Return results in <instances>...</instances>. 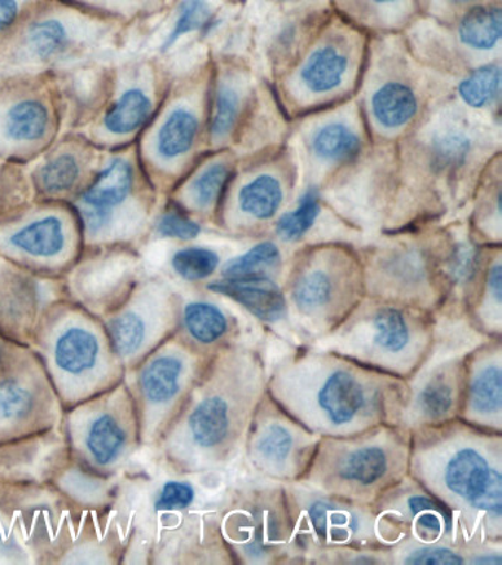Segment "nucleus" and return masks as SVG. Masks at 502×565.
I'll list each match as a JSON object with an SVG mask.
<instances>
[{
    "instance_id": "nucleus-21",
    "label": "nucleus",
    "mask_w": 502,
    "mask_h": 565,
    "mask_svg": "<svg viewBox=\"0 0 502 565\" xmlns=\"http://www.w3.org/2000/svg\"><path fill=\"white\" fill-rule=\"evenodd\" d=\"M307 515L312 532L325 542H350L360 532V516L330 499L320 498L308 503Z\"/></svg>"
},
{
    "instance_id": "nucleus-12",
    "label": "nucleus",
    "mask_w": 502,
    "mask_h": 565,
    "mask_svg": "<svg viewBox=\"0 0 502 565\" xmlns=\"http://www.w3.org/2000/svg\"><path fill=\"white\" fill-rule=\"evenodd\" d=\"M312 433L280 408L263 414L249 436V457L259 471L275 477H293L314 457Z\"/></svg>"
},
{
    "instance_id": "nucleus-2",
    "label": "nucleus",
    "mask_w": 502,
    "mask_h": 565,
    "mask_svg": "<svg viewBox=\"0 0 502 565\" xmlns=\"http://www.w3.org/2000/svg\"><path fill=\"white\" fill-rule=\"evenodd\" d=\"M114 47L117 30L108 21L72 9L43 8L23 18L0 44V78L65 77L104 64Z\"/></svg>"
},
{
    "instance_id": "nucleus-38",
    "label": "nucleus",
    "mask_w": 502,
    "mask_h": 565,
    "mask_svg": "<svg viewBox=\"0 0 502 565\" xmlns=\"http://www.w3.org/2000/svg\"><path fill=\"white\" fill-rule=\"evenodd\" d=\"M239 115V96L226 86L220 87L215 97L213 118H211L210 132L213 139H224L235 126Z\"/></svg>"
},
{
    "instance_id": "nucleus-44",
    "label": "nucleus",
    "mask_w": 502,
    "mask_h": 565,
    "mask_svg": "<svg viewBox=\"0 0 502 565\" xmlns=\"http://www.w3.org/2000/svg\"><path fill=\"white\" fill-rule=\"evenodd\" d=\"M82 2L121 13V15H130L138 8V0H82Z\"/></svg>"
},
{
    "instance_id": "nucleus-6",
    "label": "nucleus",
    "mask_w": 502,
    "mask_h": 565,
    "mask_svg": "<svg viewBox=\"0 0 502 565\" xmlns=\"http://www.w3.org/2000/svg\"><path fill=\"white\" fill-rule=\"evenodd\" d=\"M158 82V70L151 61L129 60L100 68L95 95L76 118L73 131L104 152L135 145L156 117Z\"/></svg>"
},
{
    "instance_id": "nucleus-39",
    "label": "nucleus",
    "mask_w": 502,
    "mask_h": 565,
    "mask_svg": "<svg viewBox=\"0 0 502 565\" xmlns=\"http://www.w3.org/2000/svg\"><path fill=\"white\" fill-rule=\"evenodd\" d=\"M157 232L162 237L193 241L200 236L201 225L179 207L165 211L157 221Z\"/></svg>"
},
{
    "instance_id": "nucleus-4",
    "label": "nucleus",
    "mask_w": 502,
    "mask_h": 565,
    "mask_svg": "<svg viewBox=\"0 0 502 565\" xmlns=\"http://www.w3.org/2000/svg\"><path fill=\"white\" fill-rule=\"evenodd\" d=\"M156 188L140 166L136 143L107 150L94 180L70 205L90 245L131 241L151 215Z\"/></svg>"
},
{
    "instance_id": "nucleus-30",
    "label": "nucleus",
    "mask_w": 502,
    "mask_h": 565,
    "mask_svg": "<svg viewBox=\"0 0 502 565\" xmlns=\"http://www.w3.org/2000/svg\"><path fill=\"white\" fill-rule=\"evenodd\" d=\"M36 408V396L32 388L17 379L0 382V424L14 426L32 417Z\"/></svg>"
},
{
    "instance_id": "nucleus-33",
    "label": "nucleus",
    "mask_w": 502,
    "mask_h": 565,
    "mask_svg": "<svg viewBox=\"0 0 502 565\" xmlns=\"http://www.w3.org/2000/svg\"><path fill=\"white\" fill-rule=\"evenodd\" d=\"M228 180H231V170H228L226 163H211L189 183V202L193 206L200 207V210L213 206L222 196Z\"/></svg>"
},
{
    "instance_id": "nucleus-8",
    "label": "nucleus",
    "mask_w": 502,
    "mask_h": 565,
    "mask_svg": "<svg viewBox=\"0 0 502 565\" xmlns=\"http://www.w3.org/2000/svg\"><path fill=\"white\" fill-rule=\"evenodd\" d=\"M65 96L52 74L0 78V162L29 166L63 135Z\"/></svg>"
},
{
    "instance_id": "nucleus-1",
    "label": "nucleus",
    "mask_w": 502,
    "mask_h": 565,
    "mask_svg": "<svg viewBox=\"0 0 502 565\" xmlns=\"http://www.w3.org/2000/svg\"><path fill=\"white\" fill-rule=\"evenodd\" d=\"M391 375L339 353H312L281 366L270 392L277 406L312 435L350 437L382 426L392 397Z\"/></svg>"
},
{
    "instance_id": "nucleus-37",
    "label": "nucleus",
    "mask_w": 502,
    "mask_h": 565,
    "mask_svg": "<svg viewBox=\"0 0 502 565\" xmlns=\"http://www.w3.org/2000/svg\"><path fill=\"white\" fill-rule=\"evenodd\" d=\"M471 150L469 137L461 131H445L436 136L431 143V157L435 166L448 170L457 168L467 161Z\"/></svg>"
},
{
    "instance_id": "nucleus-40",
    "label": "nucleus",
    "mask_w": 502,
    "mask_h": 565,
    "mask_svg": "<svg viewBox=\"0 0 502 565\" xmlns=\"http://www.w3.org/2000/svg\"><path fill=\"white\" fill-rule=\"evenodd\" d=\"M195 501V489L184 481H169L162 486L156 502L158 511H178L191 507Z\"/></svg>"
},
{
    "instance_id": "nucleus-48",
    "label": "nucleus",
    "mask_w": 502,
    "mask_h": 565,
    "mask_svg": "<svg viewBox=\"0 0 502 565\" xmlns=\"http://www.w3.org/2000/svg\"><path fill=\"white\" fill-rule=\"evenodd\" d=\"M0 537H2V532H0Z\"/></svg>"
},
{
    "instance_id": "nucleus-35",
    "label": "nucleus",
    "mask_w": 502,
    "mask_h": 565,
    "mask_svg": "<svg viewBox=\"0 0 502 565\" xmlns=\"http://www.w3.org/2000/svg\"><path fill=\"white\" fill-rule=\"evenodd\" d=\"M171 265L183 280L201 281L213 276L218 268L220 256L209 247H184L175 252Z\"/></svg>"
},
{
    "instance_id": "nucleus-13",
    "label": "nucleus",
    "mask_w": 502,
    "mask_h": 565,
    "mask_svg": "<svg viewBox=\"0 0 502 565\" xmlns=\"http://www.w3.org/2000/svg\"><path fill=\"white\" fill-rule=\"evenodd\" d=\"M290 298L301 320L314 331L337 330L351 313L350 298L338 274L324 265H308L295 277Z\"/></svg>"
},
{
    "instance_id": "nucleus-34",
    "label": "nucleus",
    "mask_w": 502,
    "mask_h": 565,
    "mask_svg": "<svg viewBox=\"0 0 502 565\" xmlns=\"http://www.w3.org/2000/svg\"><path fill=\"white\" fill-rule=\"evenodd\" d=\"M30 201L33 193L25 167L0 162V215Z\"/></svg>"
},
{
    "instance_id": "nucleus-36",
    "label": "nucleus",
    "mask_w": 502,
    "mask_h": 565,
    "mask_svg": "<svg viewBox=\"0 0 502 565\" xmlns=\"http://www.w3.org/2000/svg\"><path fill=\"white\" fill-rule=\"evenodd\" d=\"M211 22V11L205 0H183L179 4L178 20L171 33L167 35L162 51H169L183 35L206 29Z\"/></svg>"
},
{
    "instance_id": "nucleus-5",
    "label": "nucleus",
    "mask_w": 502,
    "mask_h": 565,
    "mask_svg": "<svg viewBox=\"0 0 502 565\" xmlns=\"http://www.w3.org/2000/svg\"><path fill=\"white\" fill-rule=\"evenodd\" d=\"M444 436V435H442ZM491 433L444 436L418 455L420 475L447 505L462 507L500 525L502 472L500 440Z\"/></svg>"
},
{
    "instance_id": "nucleus-32",
    "label": "nucleus",
    "mask_w": 502,
    "mask_h": 565,
    "mask_svg": "<svg viewBox=\"0 0 502 565\" xmlns=\"http://www.w3.org/2000/svg\"><path fill=\"white\" fill-rule=\"evenodd\" d=\"M320 211L319 192L316 189L308 190L299 201L297 210L280 216L279 223L276 225L277 234L285 242L299 241L316 224Z\"/></svg>"
},
{
    "instance_id": "nucleus-16",
    "label": "nucleus",
    "mask_w": 502,
    "mask_h": 565,
    "mask_svg": "<svg viewBox=\"0 0 502 565\" xmlns=\"http://www.w3.org/2000/svg\"><path fill=\"white\" fill-rule=\"evenodd\" d=\"M51 355L61 379L83 384L103 369L105 352L96 331L83 322H72L55 335Z\"/></svg>"
},
{
    "instance_id": "nucleus-20",
    "label": "nucleus",
    "mask_w": 502,
    "mask_h": 565,
    "mask_svg": "<svg viewBox=\"0 0 502 565\" xmlns=\"http://www.w3.org/2000/svg\"><path fill=\"white\" fill-rule=\"evenodd\" d=\"M127 440L126 427L116 414L98 413L87 423L85 430V448L92 461L100 467L113 466L125 452Z\"/></svg>"
},
{
    "instance_id": "nucleus-24",
    "label": "nucleus",
    "mask_w": 502,
    "mask_h": 565,
    "mask_svg": "<svg viewBox=\"0 0 502 565\" xmlns=\"http://www.w3.org/2000/svg\"><path fill=\"white\" fill-rule=\"evenodd\" d=\"M348 71V57L334 46L316 49L301 70L303 86L312 93H328L341 86Z\"/></svg>"
},
{
    "instance_id": "nucleus-22",
    "label": "nucleus",
    "mask_w": 502,
    "mask_h": 565,
    "mask_svg": "<svg viewBox=\"0 0 502 565\" xmlns=\"http://www.w3.org/2000/svg\"><path fill=\"white\" fill-rule=\"evenodd\" d=\"M502 11L500 4L480 3L471 7L458 24V38L467 47L491 51L500 43Z\"/></svg>"
},
{
    "instance_id": "nucleus-31",
    "label": "nucleus",
    "mask_w": 502,
    "mask_h": 565,
    "mask_svg": "<svg viewBox=\"0 0 502 565\" xmlns=\"http://www.w3.org/2000/svg\"><path fill=\"white\" fill-rule=\"evenodd\" d=\"M501 90L500 65L489 64L474 70L458 86L461 99L471 108H482L495 100Z\"/></svg>"
},
{
    "instance_id": "nucleus-7",
    "label": "nucleus",
    "mask_w": 502,
    "mask_h": 565,
    "mask_svg": "<svg viewBox=\"0 0 502 565\" xmlns=\"http://www.w3.org/2000/svg\"><path fill=\"white\" fill-rule=\"evenodd\" d=\"M337 330L334 352L394 379L413 374L430 348L429 321L391 303L350 313Z\"/></svg>"
},
{
    "instance_id": "nucleus-19",
    "label": "nucleus",
    "mask_w": 502,
    "mask_h": 565,
    "mask_svg": "<svg viewBox=\"0 0 502 565\" xmlns=\"http://www.w3.org/2000/svg\"><path fill=\"white\" fill-rule=\"evenodd\" d=\"M158 313L151 296H145L143 303L126 308L109 321V335L118 355L130 360L145 351L156 338Z\"/></svg>"
},
{
    "instance_id": "nucleus-45",
    "label": "nucleus",
    "mask_w": 502,
    "mask_h": 565,
    "mask_svg": "<svg viewBox=\"0 0 502 565\" xmlns=\"http://www.w3.org/2000/svg\"><path fill=\"white\" fill-rule=\"evenodd\" d=\"M487 286L491 302L495 305V308L501 309L502 274L500 264L496 263L493 265V267H491V269H489Z\"/></svg>"
},
{
    "instance_id": "nucleus-15",
    "label": "nucleus",
    "mask_w": 502,
    "mask_h": 565,
    "mask_svg": "<svg viewBox=\"0 0 502 565\" xmlns=\"http://www.w3.org/2000/svg\"><path fill=\"white\" fill-rule=\"evenodd\" d=\"M192 360L182 351L153 356L139 375L140 395L152 415H165L178 404L192 373Z\"/></svg>"
},
{
    "instance_id": "nucleus-18",
    "label": "nucleus",
    "mask_w": 502,
    "mask_h": 565,
    "mask_svg": "<svg viewBox=\"0 0 502 565\" xmlns=\"http://www.w3.org/2000/svg\"><path fill=\"white\" fill-rule=\"evenodd\" d=\"M461 373L457 365L436 369L417 388L414 413L426 424H445L460 404Z\"/></svg>"
},
{
    "instance_id": "nucleus-17",
    "label": "nucleus",
    "mask_w": 502,
    "mask_h": 565,
    "mask_svg": "<svg viewBox=\"0 0 502 565\" xmlns=\"http://www.w3.org/2000/svg\"><path fill=\"white\" fill-rule=\"evenodd\" d=\"M206 289L227 296L266 322L284 320L288 313L284 291L270 277L223 278L210 282Z\"/></svg>"
},
{
    "instance_id": "nucleus-11",
    "label": "nucleus",
    "mask_w": 502,
    "mask_h": 565,
    "mask_svg": "<svg viewBox=\"0 0 502 565\" xmlns=\"http://www.w3.org/2000/svg\"><path fill=\"white\" fill-rule=\"evenodd\" d=\"M104 150L76 131L61 135L41 157L25 166L33 201L72 203L94 180Z\"/></svg>"
},
{
    "instance_id": "nucleus-46",
    "label": "nucleus",
    "mask_w": 502,
    "mask_h": 565,
    "mask_svg": "<svg viewBox=\"0 0 502 565\" xmlns=\"http://www.w3.org/2000/svg\"><path fill=\"white\" fill-rule=\"evenodd\" d=\"M474 564H496L500 565L502 563V558L500 555L495 556H478V558L473 559Z\"/></svg>"
},
{
    "instance_id": "nucleus-10",
    "label": "nucleus",
    "mask_w": 502,
    "mask_h": 565,
    "mask_svg": "<svg viewBox=\"0 0 502 565\" xmlns=\"http://www.w3.org/2000/svg\"><path fill=\"white\" fill-rule=\"evenodd\" d=\"M81 237V221L70 203L30 201L0 215V252L36 267L63 268Z\"/></svg>"
},
{
    "instance_id": "nucleus-26",
    "label": "nucleus",
    "mask_w": 502,
    "mask_h": 565,
    "mask_svg": "<svg viewBox=\"0 0 502 565\" xmlns=\"http://www.w3.org/2000/svg\"><path fill=\"white\" fill-rule=\"evenodd\" d=\"M184 329L195 342L214 344L222 340L228 331L226 313L210 302H191L183 309Z\"/></svg>"
},
{
    "instance_id": "nucleus-47",
    "label": "nucleus",
    "mask_w": 502,
    "mask_h": 565,
    "mask_svg": "<svg viewBox=\"0 0 502 565\" xmlns=\"http://www.w3.org/2000/svg\"><path fill=\"white\" fill-rule=\"evenodd\" d=\"M445 3L452 4V7H466V4H479V0H444Z\"/></svg>"
},
{
    "instance_id": "nucleus-25",
    "label": "nucleus",
    "mask_w": 502,
    "mask_h": 565,
    "mask_svg": "<svg viewBox=\"0 0 502 565\" xmlns=\"http://www.w3.org/2000/svg\"><path fill=\"white\" fill-rule=\"evenodd\" d=\"M241 211L258 221L271 220L284 202V189L276 177L263 174L255 177L239 190Z\"/></svg>"
},
{
    "instance_id": "nucleus-3",
    "label": "nucleus",
    "mask_w": 502,
    "mask_h": 565,
    "mask_svg": "<svg viewBox=\"0 0 502 565\" xmlns=\"http://www.w3.org/2000/svg\"><path fill=\"white\" fill-rule=\"evenodd\" d=\"M184 419V448L196 462L231 457L261 402L263 374L254 356L228 352Z\"/></svg>"
},
{
    "instance_id": "nucleus-14",
    "label": "nucleus",
    "mask_w": 502,
    "mask_h": 565,
    "mask_svg": "<svg viewBox=\"0 0 502 565\" xmlns=\"http://www.w3.org/2000/svg\"><path fill=\"white\" fill-rule=\"evenodd\" d=\"M464 415L471 427L500 433L502 369L500 349L480 355L466 373Z\"/></svg>"
},
{
    "instance_id": "nucleus-29",
    "label": "nucleus",
    "mask_w": 502,
    "mask_h": 565,
    "mask_svg": "<svg viewBox=\"0 0 502 565\" xmlns=\"http://www.w3.org/2000/svg\"><path fill=\"white\" fill-rule=\"evenodd\" d=\"M405 507H407L418 532H421L423 536L434 539L440 536L444 532H452V514L444 502H438L425 493H414L407 498Z\"/></svg>"
},
{
    "instance_id": "nucleus-9",
    "label": "nucleus",
    "mask_w": 502,
    "mask_h": 565,
    "mask_svg": "<svg viewBox=\"0 0 502 565\" xmlns=\"http://www.w3.org/2000/svg\"><path fill=\"white\" fill-rule=\"evenodd\" d=\"M383 426V424H382ZM377 426L350 437H329L311 472L325 490L361 499L385 490L408 463V446L399 431Z\"/></svg>"
},
{
    "instance_id": "nucleus-42",
    "label": "nucleus",
    "mask_w": 502,
    "mask_h": 565,
    "mask_svg": "<svg viewBox=\"0 0 502 565\" xmlns=\"http://www.w3.org/2000/svg\"><path fill=\"white\" fill-rule=\"evenodd\" d=\"M38 0H0V44L20 24Z\"/></svg>"
},
{
    "instance_id": "nucleus-27",
    "label": "nucleus",
    "mask_w": 502,
    "mask_h": 565,
    "mask_svg": "<svg viewBox=\"0 0 502 565\" xmlns=\"http://www.w3.org/2000/svg\"><path fill=\"white\" fill-rule=\"evenodd\" d=\"M312 152L323 161L345 162L359 157V135L345 124L332 122L316 131L311 140Z\"/></svg>"
},
{
    "instance_id": "nucleus-41",
    "label": "nucleus",
    "mask_w": 502,
    "mask_h": 565,
    "mask_svg": "<svg viewBox=\"0 0 502 565\" xmlns=\"http://www.w3.org/2000/svg\"><path fill=\"white\" fill-rule=\"evenodd\" d=\"M405 564L412 565H460L464 558L456 551L444 546H420L409 551L404 558Z\"/></svg>"
},
{
    "instance_id": "nucleus-28",
    "label": "nucleus",
    "mask_w": 502,
    "mask_h": 565,
    "mask_svg": "<svg viewBox=\"0 0 502 565\" xmlns=\"http://www.w3.org/2000/svg\"><path fill=\"white\" fill-rule=\"evenodd\" d=\"M280 259V249L276 243H258L244 255L227 260L223 267V278L270 277L268 274L279 267Z\"/></svg>"
},
{
    "instance_id": "nucleus-43",
    "label": "nucleus",
    "mask_w": 502,
    "mask_h": 565,
    "mask_svg": "<svg viewBox=\"0 0 502 565\" xmlns=\"http://www.w3.org/2000/svg\"><path fill=\"white\" fill-rule=\"evenodd\" d=\"M476 254L471 247H462L452 259V273L461 280H469L474 274Z\"/></svg>"
},
{
    "instance_id": "nucleus-23",
    "label": "nucleus",
    "mask_w": 502,
    "mask_h": 565,
    "mask_svg": "<svg viewBox=\"0 0 502 565\" xmlns=\"http://www.w3.org/2000/svg\"><path fill=\"white\" fill-rule=\"evenodd\" d=\"M416 93L403 83H386L372 97V110L376 121L385 128H399L412 121L417 114Z\"/></svg>"
}]
</instances>
